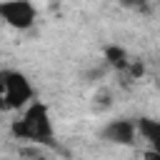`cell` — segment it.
I'll list each match as a JSON object with an SVG mask.
<instances>
[{
  "label": "cell",
  "mask_w": 160,
  "mask_h": 160,
  "mask_svg": "<svg viewBox=\"0 0 160 160\" xmlns=\"http://www.w3.org/2000/svg\"><path fill=\"white\" fill-rule=\"evenodd\" d=\"M102 140L105 142H112V145H132L135 138H138V125L128 118H120V120H110L105 128H102Z\"/></svg>",
  "instance_id": "obj_4"
},
{
  "label": "cell",
  "mask_w": 160,
  "mask_h": 160,
  "mask_svg": "<svg viewBox=\"0 0 160 160\" xmlns=\"http://www.w3.org/2000/svg\"><path fill=\"white\" fill-rule=\"evenodd\" d=\"M35 98V88L20 70H0V112L25 110Z\"/></svg>",
  "instance_id": "obj_2"
},
{
  "label": "cell",
  "mask_w": 160,
  "mask_h": 160,
  "mask_svg": "<svg viewBox=\"0 0 160 160\" xmlns=\"http://www.w3.org/2000/svg\"><path fill=\"white\" fill-rule=\"evenodd\" d=\"M0 20L15 30H30L38 20V8L28 0H5L0 2Z\"/></svg>",
  "instance_id": "obj_3"
},
{
  "label": "cell",
  "mask_w": 160,
  "mask_h": 160,
  "mask_svg": "<svg viewBox=\"0 0 160 160\" xmlns=\"http://www.w3.org/2000/svg\"><path fill=\"white\" fill-rule=\"evenodd\" d=\"M135 125H138V135L148 142V150L160 152V118H140Z\"/></svg>",
  "instance_id": "obj_5"
},
{
  "label": "cell",
  "mask_w": 160,
  "mask_h": 160,
  "mask_svg": "<svg viewBox=\"0 0 160 160\" xmlns=\"http://www.w3.org/2000/svg\"><path fill=\"white\" fill-rule=\"evenodd\" d=\"M105 60H108V65L115 68V70H128V68L132 65L130 58H128V50L120 48V45H108V48H105Z\"/></svg>",
  "instance_id": "obj_6"
},
{
  "label": "cell",
  "mask_w": 160,
  "mask_h": 160,
  "mask_svg": "<svg viewBox=\"0 0 160 160\" xmlns=\"http://www.w3.org/2000/svg\"><path fill=\"white\" fill-rule=\"evenodd\" d=\"M10 132H12V138H18V140L52 148V145H55V128H52L50 108H48L45 102H40V100L30 102V105L22 110V115H20L18 120H12Z\"/></svg>",
  "instance_id": "obj_1"
},
{
  "label": "cell",
  "mask_w": 160,
  "mask_h": 160,
  "mask_svg": "<svg viewBox=\"0 0 160 160\" xmlns=\"http://www.w3.org/2000/svg\"><path fill=\"white\" fill-rule=\"evenodd\" d=\"M145 160H160V152H152V150H145V155H142Z\"/></svg>",
  "instance_id": "obj_7"
}]
</instances>
